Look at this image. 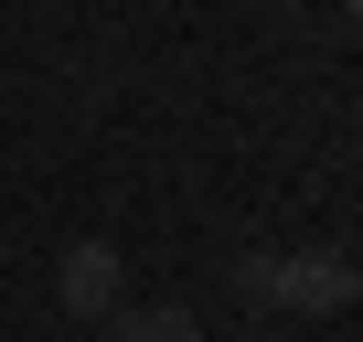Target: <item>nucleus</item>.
<instances>
[{"label":"nucleus","instance_id":"obj_2","mask_svg":"<svg viewBox=\"0 0 363 342\" xmlns=\"http://www.w3.org/2000/svg\"><path fill=\"white\" fill-rule=\"evenodd\" d=\"M54 289H65L75 321H107V310H118V246H107V236H75L65 267H54Z\"/></svg>","mask_w":363,"mask_h":342},{"label":"nucleus","instance_id":"obj_3","mask_svg":"<svg viewBox=\"0 0 363 342\" xmlns=\"http://www.w3.org/2000/svg\"><path fill=\"white\" fill-rule=\"evenodd\" d=\"M107 342H203V321L182 299H150V310H107Z\"/></svg>","mask_w":363,"mask_h":342},{"label":"nucleus","instance_id":"obj_1","mask_svg":"<svg viewBox=\"0 0 363 342\" xmlns=\"http://www.w3.org/2000/svg\"><path fill=\"white\" fill-rule=\"evenodd\" d=\"M352 289H363V267H352V257H331V246H310V257H278V267H267V299H278V310H352Z\"/></svg>","mask_w":363,"mask_h":342}]
</instances>
